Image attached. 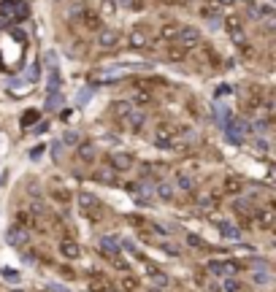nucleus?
Instances as JSON below:
<instances>
[{
    "label": "nucleus",
    "instance_id": "nucleus-1",
    "mask_svg": "<svg viewBox=\"0 0 276 292\" xmlns=\"http://www.w3.org/2000/svg\"><path fill=\"white\" fill-rule=\"evenodd\" d=\"M79 208H82V214H84V216L95 219V222H98L100 216H103V206H100V200H98V198H92V195H87V192H84L82 198H79Z\"/></svg>",
    "mask_w": 276,
    "mask_h": 292
},
{
    "label": "nucleus",
    "instance_id": "nucleus-2",
    "mask_svg": "<svg viewBox=\"0 0 276 292\" xmlns=\"http://www.w3.org/2000/svg\"><path fill=\"white\" fill-rule=\"evenodd\" d=\"M0 14L11 22V19H17V16L22 19L25 14H28V8H25L22 0H3V3H0Z\"/></svg>",
    "mask_w": 276,
    "mask_h": 292
},
{
    "label": "nucleus",
    "instance_id": "nucleus-3",
    "mask_svg": "<svg viewBox=\"0 0 276 292\" xmlns=\"http://www.w3.org/2000/svg\"><path fill=\"white\" fill-rule=\"evenodd\" d=\"M246 122H241V119H227L225 122V132H227V141H235L238 144L241 138L246 136Z\"/></svg>",
    "mask_w": 276,
    "mask_h": 292
},
{
    "label": "nucleus",
    "instance_id": "nucleus-4",
    "mask_svg": "<svg viewBox=\"0 0 276 292\" xmlns=\"http://www.w3.org/2000/svg\"><path fill=\"white\" fill-rule=\"evenodd\" d=\"M179 46H195L200 41V32L195 30V28H179V32H176V38H173Z\"/></svg>",
    "mask_w": 276,
    "mask_h": 292
},
{
    "label": "nucleus",
    "instance_id": "nucleus-5",
    "mask_svg": "<svg viewBox=\"0 0 276 292\" xmlns=\"http://www.w3.org/2000/svg\"><path fill=\"white\" fill-rule=\"evenodd\" d=\"M100 252H106V254L117 257L119 252H122V241H119L117 236H103V238H100Z\"/></svg>",
    "mask_w": 276,
    "mask_h": 292
},
{
    "label": "nucleus",
    "instance_id": "nucleus-6",
    "mask_svg": "<svg viewBox=\"0 0 276 292\" xmlns=\"http://www.w3.org/2000/svg\"><path fill=\"white\" fill-rule=\"evenodd\" d=\"M6 238H9L11 246H22V244H28V241H30V233L22 228V224H14V228L9 230V236H6Z\"/></svg>",
    "mask_w": 276,
    "mask_h": 292
},
{
    "label": "nucleus",
    "instance_id": "nucleus-7",
    "mask_svg": "<svg viewBox=\"0 0 276 292\" xmlns=\"http://www.w3.org/2000/svg\"><path fill=\"white\" fill-rule=\"evenodd\" d=\"M111 168L114 170H127V168H130V165H133V157L130 154H127V152H117V154H111Z\"/></svg>",
    "mask_w": 276,
    "mask_h": 292
},
{
    "label": "nucleus",
    "instance_id": "nucleus-8",
    "mask_svg": "<svg viewBox=\"0 0 276 292\" xmlns=\"http://www.w3.org/2000/svg\"><path fill=\"white\" fill-rule=\"evenodd\" d=\"M217 228H219V233L225 236V238H233V241H241V230L235 228L233 222H227V219H219V222H217Z\"/></svg>",
    "mask_w": 276,
    "mask_h": 292
},
{
    "label": "nucleus",
    "instance_id": "nucleus-9",
    "mask_svg": "<svg viewBox=\"0 0 276 292\" xmlns=\"http://www.w3.org/2000/svg\"><path fill=\"white\" fill-rule=\"evenodd\" d=\"M98 41H100V46H103V49H111V46L119 44V32H117V30H103V32L98 36Z\"/></svg>",
    "mask_w": 276,
    "mask_h": 292
},
{
    "label": "nucleus",
    "instance_id": "nucleus-10",
    "mask_svg": "<svg viewBox=\"0 0 276 292\" xmlns=\"http://www.w3.org/2000/svg\"><path fill=\"white\" fill-rule=\"evenodd\" d=\"M208 270H211L214 276H227L235 270V265L233 262H208Z\"/></svg>",
    "mask_w": 276,
    "mask_h": 292
},
{
    "label": "nucleus",
    "instance_id": "nucleus-11",
    "mask_svg": "<svg viewBox=\"0 0 276 292\" xmlns=\"http://www.w3.org/2000/svg\"><path fill=\"white\" fill-rule=\"evenodd\" d=\"M79 157L87 160V162L95 160V157H98V146L95 144H82V146H79Z\"/></svg>",
    "mask_w": 276,
    "mask_h": 292
},
{
    "label": "nucleus",
    "instance_id": "nucleus-12",
    "mask_svg": "<svg viewBox=\"0 0 276 292\" xmlns=\"http://www.w3.org/2000/svg\"><path fill=\"white\" fill-rule=\"evenodd\" d=\"M60 252H63L65 257H71V260H73V257H79V254H82V249H79L73 241H63V244H60Z\"/></svg>",
    "mask_w": 276,
    "mask_h": 292
},
{
    "label": "nucleus",
    "instance_id": "nucleus-13",
    "mask_svg": "<svg viewBox=\"0 0 276 292\" xmlns=\"http://www.w3.org/2000/svg\"><path fill=\"white\" fill-rule=\"evenodd\" d=\"M63 103V92H60V87L57 90H49V98H46V108H57V106Z\"/></svg>",
    "mask_w": 276,
    "mask_h": 292
},
{
    "label": "nucleus",
    "instance_id": "nucleus-14",
    "mask_svg": "<svg viewBox=\"0 0 276 292\" xmlns=\"http://www.w3.org/2000/svg\"><path fill=\"white\" fill-rule=\"evenodd\" d=\"M157 195H160V200H171V198H173V187L168 182L157 184Z\"/></svg>",
    "mask_w": 276,
    "mask_h": 292
},
{
    "label": "nucleus",
    "instance_id": "nucleus-15",
    "mask_svg": "<svg viewBox=\"0 0 276 292\" xmlns=\"http://www.w3.org/2000/svg\"><path fill=\"white\" fill-rule=\"evenodd\" d=\"M146 44V32L144 30H133L130 32V46H136V49H138V46H144Z\"/></svg>",
    "mask_w": 276,
    "mask_h": 292
},
{
    "label": "nucleus",
    "instance_id": "nucleus-16",
    "mask_svg": "<svg viewBox=\"0 0 276 292\" xmlns=\"http://www.w3.org/2000/svg\"><path fill=\"white\" fill-rule=\"evenodd\" d=\"M90 100H92V90H90V87L79 90V95H76V103H79V106H87Z\"/></svg>",
    "mask_w": 276,
    "mask_h": 292
},
{
    "label": "nucleus",
    "instance_id": "nucleus-17",
    "mask_svg": "<svg viewBox=\"0 0 276 292\" xmlns=\"http://www.w3.org/2000/svg\"><path fill=\"white\" fill-rule=\"evenodd\" d=\"M119 6H122V8H130V11L144 8V6H141V0H119Z\"/></svg>",
    "mask_w": 276,
    "mask_h": 292
},
{
    "label": "nucleus",
    "instance_id": "nucleus-18",
    "mask_svg": "<svg viewBox=\"0 0 276 292\" xmlns=\"http://www.w3.org/2000/svg\"><path fill=\"white\" fill-rule=\"evenodd\" d=\"M238 290H241V284L235 282V278H227L225 282V292H238Z\"/></svg>",
    "mask_w": 276,
    "mask_h": 292
},
{
    "label": "nucleus",
    "instance_id": "nucleus-19",
    "mask_svg": "<svg viewBox=\"0 0 276 292\" xmlns=\"http://www.w3.org/2000/svg\"><path fill=\"white\" fill-rule=\"evenodd\" d=\"M176 32H179V28H165L160 36H163V38H171V41H173V38H176Z\"/></svg>",
    "mask_w": 276,
    "mask_h": 292
},
{
    "label": "nucleus",
    "instance_id": "nucleus-20",
    "mask_svg": "<svg viewBox=\"0 0 276 292\" xmlns=\"http://www.w3.org/2000/svg\"><path fill=\"white\" fill-rule=\"evenodd\" d=\"M252 278L257 284H268V282H271V276H268V274H252Z\"/></svg>",
    "mask_w": 276,
    "mask_h": 292
},
{
    "label": "nucleus",
    "instance_id": "nucleus-21",
    "mask_svg": "<svg viewBox=\"0 0 276 292\" xmlns=\"http://www.w3.org/2000/svg\"><path fill=\"white\" fill-rule=\"evenodd\" d=\"M230 36H233V38H235V41H238V44H244V41H246V38H244V32H241L238 28H230Z\"/></svg>",
    "mask_w": 276,
    "mask_h": 292
},
{
    "label": "nucleus",
    "instance_id": "nucleus-22",
    "mask_svg": "<svg viewBox=\"0 0 276 292\" xmlns=\"http://www.w3.org/2000/svg\"><path fill=\"white\" fill-rule=\"evenodd\" d=\"M25 114H28V116L22 119V124H30V122H36V119H38V111H25Z\"/></svg>",
    "mask_w": 276,
    "mask_h": 292
},
{
    "label": "nucleus",
    "instance_id": "nucleus-23",
    "mask_svg": "<svg viewBox=\"0 0 276 292\" xmlns=\"http://www.w3.org/2000/svg\"><path fill=\"white\" fill-rule=\"evenodd\" d=\"M179 187H181V190H192V178L181 176V178H179Z\"/></svg>",
    "mask_w": 276,
    "mask_h": 292
},
{
    "label": "nucleus",
    "instance_id": "nucleus-24",
    "mask_svg": "<svg viewBox=\"0 0 276 292\" xmlns=\"http://www.w3.org/2000/svg\"><path fill=\"white\" fill-rule=\"evenodd\" d=\"M65 144H79V136L76 132H65Z\"/></svg>",
    "mask_w": 276,
    "mask_h": 292
},
{
    "label": "nucleus",
    "instance_id": "nucleus-25",
    "mask_svg": "<svg viewBox=\"0 0 276 292\" xmlns=\"http://www.w3.org/2000/svg\"><path fill=\"white\" fill-rule=\"evenodd\" d=\"M41 154H44V146H36V149L30 152V157H33V160H38V157H41Z\"/></svg>",
    "mask_w": 276,
    "mask_h": 292
},
{
    "label": "nucleus",
    "instance_id": "nucleus-26",
    "mask_svg": "<svg viewBox=\"0 0 276 292\" xmlns=\"http://www.w3.org/2000/svg\"><path fill=\"white\" fill-rule=\"evenodd\" d=\"M6 278H11V282H19V274H14V270H3Z\"/></svg>",
    "mask_w": 276,
    "mask_h": 292
},
{
    "label": "nucleus",
    "instance_id": "nucleus-27",
    "mask_svg": "<svg viewBox=\"0 0 276 292\" xmlns=\"http://www.w3.org/2000/svg\"><path fill=\"white\" fill-rule=\"evenodd\" d=\"M217 95H219V98H222V95H230V90H227V87H225V84H222V87L217 90Z\"/></svg>",
    "mask_w": 276,
    "mask_h": 292
},
{
    "label": "nucleus",
    "instance_id": "nucleus-28",
    "mask_svg": "<svg viewBox=\"0 0 276 292\" xmlns=\"http://www.w3.org/2000/svg\"><path fill=\"white\" fill-rule=\"evenodd\" d=\"M52 292H68V290H63V287H57V284H52Z\"/></svg>",
    "mask_w": 276,
    "mask_h": 292
},
{
    "label": "nucleus",
    "instance_id": "nucleus-29",
    "mask_svg": "<svg viewBox=\"0 0 276 292\" xmlns=\"http://www.w3.org/2000/svg\"><path fill=\"white\" fill-rule=\"evenodd\" d=\"M222 3H233V0H222Z\"/></svg>",
    "mask_w": 276,
    "mask_h": 292
},
{
    "label": "nucleus",
    "instance_id": "nucleus-30",
    "mask_svg": "<svg viewBox=\"0 0 276 292\" xmlns=\"http://www.w3.org/2000/svg\"><path fill=\"white\" fill-rule=\"evenodd\" d=\"M14 292H22V290H14Z\"/></svg>",
    "mask_w": 276,
    "mask_h": 292
}]
</instances>
